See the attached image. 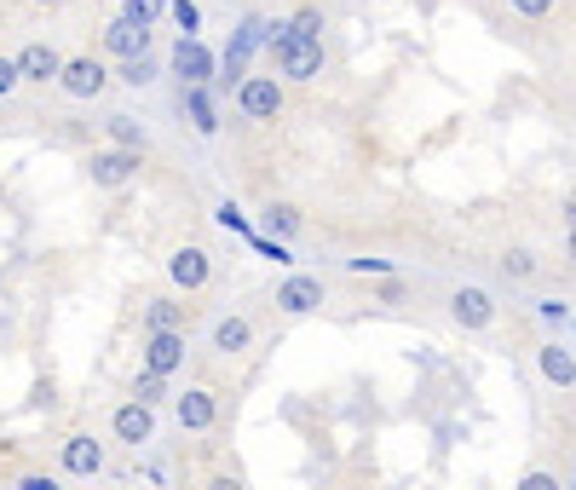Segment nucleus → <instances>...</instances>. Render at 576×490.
Returning <instances> with one entry per match:
<instances>
[{
    "label": "nucleus",
    "instance_id": "nucleus-6",
    "mask_svg": "<svg viewBox=\"0 0 576 490\" xmlns=\"http://www.w3.org/2000/svg\"><path fill=\"white\" fill-rule=\"evenodd\" d=\"M323 277H306V272H294V277H283L277 283V312H289V317H312V312H323Z\"/></svg>",
    "mask_w": 576,
    "mask_h": 490
},
{
    "label": "nucleus",
    "instance_id": "nucleus-5",
    "mask_svg": "<svg viewBox=\"0 0 576 490\" xmlns=\"http://www.w3.org/2000/svg\"><path fill=\"white\" fill-rule=\"evenodd\" d=\"M167 277H174V288H185V294L208 288L214 283V254L202 248V243H185V248L167 254Z\"/></svg>",
    "mask_w": 576,
    "mask_h": 490
},
{
    "label": "nucleus",
    "instance_id": "nucleus-23",
    "mask_svg": "<svg viewBox=\"0 0 576 490\" xmlns=\"http://www.w3.org/2000/svg\"><path fill=\"white\" fill-rule=\"evenodd\" d=\"M167 18L179 23V41L202 36V7H196V0H167Z\"/></svg>",
    "mask_w": 576,
    "mask_h": 490
},
{
    "label": "nucleus",
    "instance_id": "nucleus-2",
    "mask_svg": "<svg viewBox=\"0 0 576 490\" xmlns=\"http://www.w3.org/2000/svg\"><path fill=\"white\" fill-rule=\"evenodd\" d=\"M236 110H243V121H277L283 116V81L277 76H243L236 81Z\"/></svg>",
    "mask_w": 576,
    "mask_h": 490
},
{
    "label": "nucleus",
    "instance_id": "nucleus-22",
    "mask_svg": "<svg viewBox=\"0 0 576 490\" xmlns=\"http://www.w3.org/2000/svg\"><path fill=\"white\" fill-rule=\"evenodd\" d=\"M530 312H536L541 330H565V323H570V301H565V294H541Z\"/></svg>",
    "mask_w": 576,
    "mask_h": 490
},
{
    "label": "nucleus",
    "instance_id": "nucleus-18",
    "mask_svg": "<svg viewBox=\"0 0 576 490\" xmlns=\"http://www.w3.org/2000/svg\"><path fill=\"white\" fill-rule=\"evenodd\" d=\"M185 330V306L174 294H150L145 301V335H179Z\"/></svg>",
    "mask_w": 576,
    "mask_h": 490
},
{
    "label": "nucleus",
    "instance_id": "nucleus-12",
    "mask_svg": "<svg viewBox=\"0 0 576 490\" xmlns=\"http://www.w3.org/2000/svg\"><path fill=\"white\" fill-rule=\"evenodd\" d=\"M214 70H219V58L202 47V36H191V41H174V76L185 81V87H208L214 81Z\"/></svg>",
    "mask_w": 576,
    "mask_h": 490
},
{
    "label": "nucleus",
    "instance_id": "nucleus-24",
    "mask_svg": "<svg viewBox=\"0 0 576 490\" xmlns=\"http://www.w3.org/2000/svg\"><path fill=\"white\" fill-rule=\"evenodd\" d=\"M105 127H110V139H116V150H145V127L133 121V116H110Z\"/></svg>",
    "mask_w": 576,
    "mask_h": 490
},
{
    "label": "nucleus",
    "instance_id": "nucleus-13",
    "mask_svg": "<svg viewBox=\"0 0 576 490\" xmlns=\"http://www.w3.org/2000/svg\"><path fill=\"white\" fill-rule=\"evenodd\" d=\"M185 357H191L185 330H179V335H145V370H150V375L174 381V375L185 370Z\"/></svg>",
    "mask_w": 576,
    "mask_h": 490
},
{
    "label": "nucleus",
    "instance_id": "nucleus-36",
    "mask_svg": "<svg viewBox=\"0 0 576 490\" xmlns=\"http://www.w3.org/2000/svg\"><path fill=\"white\" fill-rule=\"evenodd\" d=\"M36 7H47V12H52V7H64V0H36Z\"/></svg>",
    "mask_w": 576,
    "mask_h": 490
},
{
    "label": "nucleus",
    "instance_id": "nucleus-1",
    "mask_svg": "<svg viewBox=\"0 0 576 490\" xmlns=\"http://www.w3.org/2000/svg\"><path fill=\"white\" fill-rule=\"evenodd\" d=\"M271 29V52H277V76L283 81H318L323 76V41H300L289 36V23H265Z\"/></svg>",
    "mask_w": 576,
    "mask_h": 490
},
{
    "label": "nucleus",
    "instance_id": "nucleus-29",
    "mask_svg": "<svg viewBox=\"0 0 576 490\" xmlns=\"http://www.w3.org/2000/svg\"><path fill=\"white\" fill-rule=\"evenodd\" d=\"M214 219L225 225V232H236V237H254V225H248V214L236 208V203H219V208H214Z\"/></svg>",
    "mask_w": 576,
    "mask_h": 490
},
{
    "label": "nucleus",
    "instance_id": "nucleus-37",
    "mask_svg": "<svg viewBox=\"0 0 576 490\" xmlns=\"http://www.w3.org/2000/svg\"><path fill=\"white\" fill-rule=\"evenodd\" d=\"M0 490H7V484H0Z\"/></svg>",
    "mask_w": 576,
    "mask_h": 490
},
{
    "label": "nucleus",
    "instance_id": "nucleus-10",
    "mask_svg": "<svg viewBox=\"0 0 576 490\" xmlns=\"http://www.w3.org/2000/svg\"><path fill=\"white\" fill-rule=\"evenodd\" d=\"M536 370H541V381H548V386L570 392V386H576V352H570V341H565V335L541 341V346H536Z\"/></svg>",
    "mask_w": 576,
    "mask_h": 490
},
{
    "label": "nucleus",
    "instance_id": "nucleus-30",
    "mask_svg": "<svg viewBox=\"0 0 576 490\" xmlns=\"http://www.w3.org/2000/svg\"><path fill=\"white\" fill-rule=\"evenodd\" d=\"M519 490H565V479H559L554 468H530V473L519 479Z\"/></svg>",
    "mask_w": 576,
    "mask_h": 490
},
{
    "label": "nucleus",
    "instance_id": "nucleus-15",
    "mask_svg": "<svg viewBox=\"0 0 576 490\" xmlns=\"http://www.w3.org/2000/svg\"><path fill=\"white\" fill-rule=\"evenodd\" d=\"M110 433H116V444H150L156 439V410H145V404H116V415H110Z\"/></svg>",
    "mask_w": 576,
    "mask_h": 490
},
{
    "label": "nucleus",
    "instance_id": "nucleus-28",
    "mask_svg": "<svg viewBox=\"0 0 576 490\" xmlns=\"http://www.w3.org/2000/svg\"><path fill=\"white\" fill-rule=\"evenodd\" d=\"M116 81H127V87H150V81H156V63H150V58H127V63H116Z\"/></svg>",
    "mask_w": 576,
    "mask_h": 490
},
{
    "label": "nucleus",
    "instance_id": "nucleus-32",
    "mask_svg": "<svg viewBox=\"0 0 576 490\" xmlns=\"http://www.w3.org/2000/svg\"><path fill=\"white\" fill-rule=\"evenodd\" d=\"M514 12H525V18H548L554 0H514Z\"/></svg>",
    "mask_w": 576,
    "mask_h": 490
},
{
    "label": "nucleus",
    "instance_id": "nucleus-7",
    "mask_svg": "<svg viewBox=\"0 0 576 490\" xmlns=\"http://www.w3.org/2000/svg\"><path fill=\"white\" fill-rule=\"evenodd\" d=\"M174 415H179L185 433H208L214 421H219V392L214 386H185L179 399H174Z\"/></svg>",
    "mask_w": 576,
    "mask_h": 490
},
{
    "label": "nucleus",
    "instance_id": "nucleus-27",
    "mask_svg": "<svg viewBox=\"0 0 576 490\" xmlns=\"http://www.w3.org/2000/svg\"><path fill=\"white\" fill-rule=\"evenodd\" d=\"M162 12H167V0H121V18L139 23V29H150Z\"/></svg>",
    "mask_w": 576,
    "mask_h": 490
},
{
    "label": "nucleus",
    "instance_id": "nucleus-16",
    "mask_svg": "<svg viewBox=\"0 0 576 490\" xmlns=\"http://www.w3.org/2000/svg\"><path fill=\"white\" fill-rule=\"evenodd\" d=\"M105 52H110L116 63H127V58H150V29L127 23V18L105 23Z\"/></svg>",
    "mask_w": 576,
    "mask_h": 490
},
{
    "label": "nucleus",
    "instance_id": "nucleus-26",
    "mask_svg": "<svg viewBox=\"0 0 576 490\" xmlns=\"http://www.w3.org/2000/svg\"><path fill=\"white\" fill-rule=\"evenodd\" d=\"M289 36H300V41H323V12H318V7H300V12L289 18Z\"/></svg>",
    "mask_w": 576,
    "mask_h": 490
},
{
    "label": "nucleus",
    "instance_id": "nucleus-19",
    "mask_svg": "<svg viewBox=\"0 0 576 490\" xmlns=\"http://www.w3.org/2000/svg\"><path fill=\"white\" fill-rule=\"evenodd\" d=\"M185 116L202 139H214L219 134V110H214V92L208 87H185Z\"/></svg>",
    "mask_w": 576,
    "mask_h": 490
},
{
    "label": "nucleus",
    "instance_id": "nucleus-14",
    "mask_svg": "<svg viewBox=\"0 0 576 490\" xmlns=\"http://www.w3.org/2000/svg\"><path fill=\"white\" fill-rule=\"evenodd\" d=\"M12 70H18V81H58V70H64V52L58 47H47V41H29V47H18L12 52Z\"/></svg>",
    "mask_w": 576,
    "mask_h": 490
},
{
    "label": "nucleus",
    "instance_id": "nucleus-3",
    "mask_svg": "<svg viewBox=\"0 0 576 490\" xmlns=\"http://www.w3.org/2000/svg\"><path fill=\"white\" fill-rule=\"evenodd\" d=\"M496 294L485 288V283H461V288H450V323L456 330H490L496 323Z\"/></svg>",
    "mask_w": 576,
    "mask_h": 490
},
{
    "label": "nucleus",
    "instance_id": "nucleus-25",
    "mask_svg": "<svg viewBox=\"0 0 576 490\" xmlns=\"http://www.w3.org/2000/svg\"><path fill=\"white\" fill-rule=\"evenodd\" d=\"M162 399H167V381H162V375H150V370H139V375H133V404L156 410Z\"/></svg>",
    "mask_w": 576,
    "mask_h": 490
},
{
    "label": "nucleus",
    "instance_id": "nucleus-21",
    "mask_svg": "<svg viewBox=\"0 0 576 490\" xmlns=\"http://www.w3.org/2000/svg\"><path fill=\"white\" fill-rule=\"evenodd\" d=\"M496 272H501L507 283H530V277L541 272V259H536L530 248H507V254L496 259Z\"/></svg>",
    "mask_w": 576,
    "mask_h": 490
},
{
    "label": "nucleus",
    "instance_id": "nucleus-33",
    "mask_svg": "<svg viewBox=\"0 0 576 490\" xmlns=\"http://www.w3.org/2000/svg\"><path fill=\"white\" fill-rule=\"evenodd\" d=\"M18 92V70H12V58H0V98Z\"/></svg>",
    "mask_w": 576,
    "mask_h": 490
},
{
    "label": "nucleus",
    "instance_id": "nucleus-17",
    "mask_svg": "<svg viewBox=\"0 0 576 490\" xmlns=\"http://www.w3.org/2000/svg\"><path fill=\"white\" fill-rule=\"evenodd\" d=\"M208 346H214V352H225V357L248 352V346H254V317H243V312H225V317H214Z\"/></svg>",
    "mask_w": 576,
    "mask_h": 490
},
{
    "label": "nucleus",
    "instance_id": "nucleus-8",
    "mask_svg": "<svg viewBox=\"0 0 576 490\" xmlns=\"http://www.w3.org/2000/svg\"><path fill=\"white\" fill-rule=\"evenodd\" d=\"M87 174H92V185L121 190V185L139 179V150H92L87 156Z\"/></svg>",
    "mask_w": 576,
    "mask_h": 490
},
{
    "label": "nucleus",
    "instance_id": "nucleus-35",
    "mask_svg": "<svg viewBox=\"0 0 576 490\" xmlns=\"http://www.w3.org/2000/svg\"><path fill=\"white\" fill-rule=\"evenodd\" d=\"M208 490H248V484H243V479H231V473H214V479H208Z\"/></svg>",
    "mask_w": 576,
    "mask_h": 490
},
{
    "label": "nucleus",
    "instance_id": "nucleus-20",
    "mask_svg": "<svg viewBox=\"0 0 576 490\" xmlns=\"http://www.w3.org/2000/svg\"><path fill=\"white\" fill-rule=\"evenodd\" d=\"M300 225H306V214H300L294 203H265V232L277 237V243L300 237Z\"/></svg>",
    "mask_w": 576,
    "mask_h": 490
},
{
    "label": "nucleus",
    "instance_id": "nucleus-31",
    "mask_svg": "<svg viewBox=\"0 0 576 490\" xmlns=\"http://www.w3.org/2000/svg\"><path fill=\"white\" fill-rule=\"evenodd\" d=\"M12 490H64V484H58V473H18Z\"/></svg>",
    "mask_w": 576,
    "mask_h": 490
},
{
    "label": "nucleus",
    "instance_id": "nucleus-11",
    "mask_svg": "<svg viewBox=\"0 0 576 490\" xmlns=\"http://www.w3.org/2000/svg\"><path fill=\"white\" fill-rule=\"evenodd\" d=\"M58 87L70 92V98H98V92L110 87V70H105V63H98L92 52H87V58H64V70H58Z\"/></svg>",
    "mask_w": 576,
    "mask_h": 490
},
{
    "label": "nucleus",
    "instance_id": "nucleus-34",
    "mask_svg": "<svg viewBox=\"0 0 576 490\" xmlns=\"http://www.w3.org/2000/svg\"><path fill=\"white\" fill-rule=\"evenodd\" d=\"M346 266H352V272H381V277H387L392 259H346Z\"/></svg>",
    "mask_w": 576,
    "mask_h": 490
},
{
    "label": "nucleus",
    "instance_id": "nucleus-4",
    "mask_svg": "<svg viewBox=\"0 0 576 490\" xmlns=\"http://www.w3.org/2000/svg\"><path fill=\"white\" fill-rule=\"evenodd\" d=\"M265 41V18H243V23H236V36H231V47H225V58H219V70H214V81L219 87H231V81H243L248 76V52Z\"/></svg>",
    "mask_w": 576,
    "mask_h": 490
},
{
    "label": "nucleus",
    "instance_id": "nucleus-9",
    "mask_svg": "<svg viewBox=\"0 0 576 490\" xmlns=\"http://www.w3.org/2000/svg\"><path fill=\"white\" fill-rule=\"evenodd\" d=\"M58 468L70 473V479H92V473H105V444H98L92 433H70L58 444Z\"/></svg>",
    "mask_w": 576,
    "mask_h": 490
}]
</instances>
